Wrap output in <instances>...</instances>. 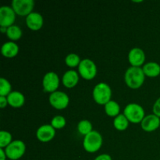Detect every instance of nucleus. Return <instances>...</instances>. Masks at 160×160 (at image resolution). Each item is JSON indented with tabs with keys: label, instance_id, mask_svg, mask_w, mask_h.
Segmentation results:
<instances>
[{
	"label": "nucleus",
	"instance_id": "obj_1",
	"mask_svg": "<svg viewBox=\"0 0 160 160\" xmlns=\"http://www.w3.org/2000/svg\"><path fill=\"white\" fill-rule=\"evenodd\" d=\"M145 73L141 67H131L125 73V82L132 89L139 88L145 81Z\"/></svg>",
	"mask_w": 160,
	"mask_h": 160
},
{
	"label": "nucleus",
	"instance_id": "obj_2",
	"mask_svg": "<svg viewBox=\"0 0 160 160\" xmlns=\"http://www.w3.org/2000/svg\"><path fill=\"white\" fill-rule=\"evenodd\" d=\"M102 145V137L96 131H92L88 134L84 136L83 146L86 152L90 153L98 151Z\"/></svg>",
	"mask_w": 160,
	"mask_h": 160
},
{
	"label": "nucleus",
	"instance_id": "obj_3",
	"mask_svg": "<svg viewBox=\"0 0 160 160\" xmlns=\"http://www.w3.org/2000/svg\"><path fill=\"white\" fill-rule=\"evenodd\" d=\"M112 90L111 88L106 83H99L93 90L94 100L99 105H106L111 101Z\"/></svg>",
	"mask_w": 160,
	"mask_h": 160
},
{
	"label": "nucleus",
	"instance_id": "obj_4",
	"mask_svg": "<svg viewBox=\"0 0 160 160\" xmlns=\"http://www.w3.org/2000/svg\"><path fill=\"white\" fill-rule=\"evenodd\" d=\"M123 114L130 122L134 123H142L145 118V110L140 105L137 103H131L125 107Z\"/></svg>",
	"mask_w": 160,
	"mask_h": 160
},
{
	"label": "nucleus",
	"instance_id": "obj_5",
	"mask_svg": "<svg viewBox=\"0 0 160 160\" xmlns=\"http://www.w3.org/2000/svg\"><path fill=\"white\" fill-rule=\"evenodd\" d=\"M26 151V145L22 141L16 140L11 142L6 148V156L11 160H17L21 158Z\"/></svg>",
	"mask_w": 160,
	"mask_h": 160
},
{
	"label": "nucleus",
	"instance_id": "obj_6",
	"mask_svg": "<svg viewBox=\"0 0 160 160\" xmlns=\"http://www.w3.org/2000/svg\"><path fill=\"white\" fill-rule=\"evenodd\" d=\"M78 70L81 77L86 80L93 79L97 73L96 65L89 59H84L81 61L78 66Z\"/></svg>",
	"mask_w": 160,
	"mask_h": 160
},
{
	"label": "nucleus",
	"instance_id": "obj_7",
	"mask_svg": "<svg viewBox=\"0 0 160 160\" xmlns=\"http://www.w3.org/2000/svg\"><path fill=\"white\" fill-rule=\"evenodd\" d=\"M34 2L33 0H13L12 8L14 12L20 16H27L32 12Z\"/></svg>",
	"mask_w": 160,
	"mask_h": 160
},
{
	"label": "nucleus",
	"instance_id": "obj_8",
	"mask_svg": "<svg viewBox=\"0 0 160 160\" xmlns=\"http://www.w3.org/2000/svg\"><path fill=\"white\" fill-rule=\"evenodd\" d=\"M16 19V12L10 6H3L0 8V27L9 28L13 25Z\"/></svg>",
	"mask_w": 160,
	"mask_h": 160
},
{
	"label": "nucleus",
	"instance_id": "obj_9",
	"mask_svg": "<svg viewBox=\"0 0 160 160\" xmlns=\"http://www.w3.org/2000/svg\"><path fill=\"white\" fill-rule=\"evenodd\" d=\"M70 102L69 96L66 93L59 91L53 92L49 96V102L56 109H63L67 107Z\"/></svg>",
	"mask_w": 160,
	"mask_h": 160
},
{
	"label": "nucleus",
	"instance_id": "obj_10",
	"mask_svg": "<svg viewBox=\"0 0 160 160\" xmlns=\"http://www.w3.org/2000/svg\"><path fill=\"white\" fill-rule=\"evenodd\" d=\"M42 85H43L45 92H50L51 94L56 92L59 85V78L57 73H56L55 72L47 73L44 76Z\"/></svg>",
	"mask_w": 160,
	"mask_h": 160
},
{
	"label": "nucleus",
	"instance_id": "obj_11",
	"mask_svg": "<svg viewBox=\"0 0 160 160\" xmlns=\"http://www.w3.org/2000/svg\"><path fill=\"white\" fill-rule=\"evenodd\" d=\"M55 135H56L55 128L49 124L42 125L37 130L36 132L37 138L42 142H48L52 140Z\"/></svg>",
	"mask_w": 160,
	"mask_h": 160
},
{
	"label": "nucleus",
	"instance_id": "obj_12",
	"mask_svg": "<svg viewBox=\"0 0 160 160\" xmlns=\"http://www.w3.org/2000/svg\"><path fill=\"white\" fill-rule=\"evenodd\" d=\"M142 128L147 132L156 131L160 127V118L155 114L146 116L141 123Z\"/></svg>",
	"mask_w": 160,
	"mask_h": 160
},
{
	"label": "nucleus",
	"instance_id": "obj_13",
	"mask_svg": "<svg viewBox=\"0 0 160 160\" xmlns=\"http://www.w3.org/2000/svg\"><path fill=\"white\" fill-rule=\"evenodd\" d=\"M128 60L132 67H140L145 60V54L140 48H134L129 52Z\"/></svg>",
	"mask_w": 160,
	"mask_h": 160
},
{
	"label": "nucleus",
	"instance_id": "obj_14",
	"mask_svg": "<svg viewBox=\"0 0 160 160\" xmlns=\"http://www.w3.org/2000/svg\"><path fill=\"white\" fill-rule=\"evenodd\" d=\"M43 17L40 13L32 12L26 17V23L28 28L33 31L41 29L43 25Z\"/></svg>",
	"mask_w": 160,
	"mask_h": 160
},
{
	"label": "nucleus",
	"instance_id": "obj_15",
	"mask_svg": "<svg viewBox=\"0 0 160 160\" xmlns=\"http://www.w3.org/2000/svg\"><path fill=\"white\" fill-rule=\"evenodd\" d=\"M78 81H79V76L75 70H68L62 76V84L68 88H72L76 86Z\"/></svg>",
	"mask_w": 160,
	"mask_h": 160
},
{
	"label": "nucleus",
	"instance_id": "obj_16",
	"mask_svg": "<svg viewBox=\"0 0 160 160\" xmlns=\"http://www.w3.org/2000/svg\"><path fill=\"white\" fill-rule=\"evenodd\" d=\"M8 104L13 108H20L24 104L25 97L21 92H12L7 96Z\"/></svg>",
	"mask_w": 160,
	"mask_h": 160
},
{
	"label": "nucleus",
	"instance_id": "obj_17",
	"mask_svg": "<svg viewBox=\"0 0 160 160\" xmlns=\"http://www.w3.org/2000/svg\"><path fill=\"white\" fill-rule=\"evenodd\" d=\"M2 54L6 58H12L19 52V46L13 42H6L1 48Z\"/></svg>",
	"mask_w": 160,
	"mask_h": 160
},
{
	"label": "nucleus",
	"instance_id": "obj_18",
	"mask_svg": "<svg viewBox=\"0 0 160 160\" xmlns=\"http://www.w3.org/2000/svg\"><path fill=\"white\" fill-rule=\"evenodd\" d=\"M142 69H143L145 76L150 77V78H156L160 74V65L157 62H147L144 65Z\"/></svg>",
	"mask_w": 160,
	"mask_h": 160
},
{
	"label": "nucleus",
	"instance_id": "obj_19",
	"mask_svg": "<svg viewBox=\"0 0 160 160\" xmlns=\"http://www.w3.org/2000/svg\"><path fill=\"white\" fill-rule=\"evenodd\" d=\"M114 128L118 131H125L129 125V120L124 114H119L113 120Z\"/></svg>",
	"mask_w": 160,
	"mask_h": 160
},
{
	"label": "nucleus",
	"instance_id": "obj_20",
	"mask_svg": "<svg viewBox=\"0 0 160 160\" xmlns=\"http://www.w3.org/2000/svg\"><path fill=\"white\" fill-rule=\"evenodd\" d=\"M120 110V105L115 101L111 100L105 105V111L109 117H117L119 115Z\"/></svg>",
	"mask_w": 160,
	"mask_h": 160
},
{
	"label": "nucleus",
	"instance_id": "obj_21",
	"mask_svg": "<svg viewBox=\"0 0 160 160\" xmlns=\"http://www.w3.org/2000/svg\"><path fill=\"white\" fill-rule=\"evenodd\" d=\"M8 38L12 41H17L21 38L22 36V31L18 26L17 25H12L9 28H7L6 31Z\"/></svg>",
	"mask_w": 160,
	"mask_h": 160
},
{
	"label": "nucleus",
	"instance_id": "obj_22",
	"mask_svg": "<svg viewBox=\"0 0 160 160\" xmlns=\"http://www.w3.org/2000/svg\"><path fill=\"white\" fill-rule=\"evenodd\" d=\"M78 130L80 134L85 136L92 131V124L90 121L87 120H81L78 123Z\"/></svg>",
	"mask_w": 160,
	"mask_h": 160
},
{
	"label": "nucleus",
	"instance_id": "obj_23",
	"mask_svg": "<svg viewBox=\"0 0 160 160\" xmlns=\"http://www.w3.org/2000/svg\"><path fill=\"white\" fill-rule=\"evenodd\" d=\"M11 84L5 78H0V96H8L11 93Z\"/></svg>",
	"mask_w": 160,
	"mask_h": 160
},
{
	"label": "nucleus",
	"instance_id": "obj_24",
	"mask_svg": "<svg viewBox=\"0 0 160 160\" xmlns=\"http://www.w3.org/2000/svg\"><path fill=\"white\" fill-rule=\"evenodd\" d=\"M12 142V134L8 131H0V148L7 147Z\"/></svg>",
	"mask_w": 160,
	"mask_h": 160
},
{
	"label": "nucleus",
	"instance_id": "obj_25",
	"mask_svg": "<svg viewBox=\"0 0 160 160\" xmlns=\"http://www.w3.org/2000/svg\"><path fill=\"white\" fill-rule=\"evenodd\" d=\"M66 64L70 67H75L77 66H79L81 62V59L79 56L75 53H70L68 56H67L65 59Z\"/></svg>",
	"mask_w": 160,
	"mask_h": 160
},
{
	"label": "nucleus",
	"instance_id": "obj_26",
	"mask_svg": "<svg viewBox=\"0 0 160 160\" xmlns=\"http://www.w3.org/2000/svg\"><path fill=\"white\" fill-rule=\"evenodd\" d=\"M66 120L62 116H56L51 121V125L55 129H61L66 125Z\"/></svg>",
	"mask_w": 160,
	"mask_h": 160
},
{
	"label": "nucleus",
	"instance_id": "obj_27",
	"mask_svg": "<svg viewBox=\"0 0 160 160\" xmlns=\"http://www.w3.org/2000/svg\"><path fill=\"white\" fill-rule=\"evenodd\" d=\"M152 110L155 115H156L160 118V97L156 100V102L154 103Z\"/></svg>",
	"mask_w": 160,
	"mask_h": 160
},
{
	"label": "nucleus",
	"instance_id": "obj_28",
	"mask_svg": "<svg viewBox=\"0 0 160 160\" xmlns=\"http://www.w3.org/2000/svg\"><path fill=\"white\" fill-rule=\"evenodd\" d=\"M94 160H112V157L108 154H102L97 156Z\"/></svg>",
	"mask_w": 160,
	"mask_h": 160
},
{
	"label": "nucleus",
	"instance_id": "obj_29",
	"mask_svg": "<svg viewBox=\"0 0 160 160\" xmlns=\"http://www.w3.org/2000/svg\"><path fill=\"white\" fill-rule=\"evenodd\" d=\"M7 104H8L7 97L0 96V107H1L2 109H3V108L6 107Z\"/></svg>",
	"mask_w": 160,
	"mask_h": 160
},
{
	"label": "nucleus",
	"instance_id": "obj_30",
	"mask_svg": "<svg viewBox=\"0 0 160 160\" xmlns=\"http://www.w3.org/2000/svg\"><path fill=\"white\" fill-rule=\"evenodd\" d=\"M0 156H1V159H0V160H6V157H7L5 150H3V148H0Z\"/></svg>",
	"mask_w": 160,
	"mask_h": 160
},
{
	"label": "nucleus",
	"instance_id": "obj_31",
	"mask_svg": "<svg viewBox=\"0 0 160 160\" xmlns=\"http://www.w3.org/2000/svg\"><path fill=\"white\" fill-rule=\"evenodd\" d=\"M0 29H1V31L2 33L6 32V31H7V28H2V27H0Z\"/></svg>",
	"mask_w": 160,
	"mask_h": 160
}]
</instances>
